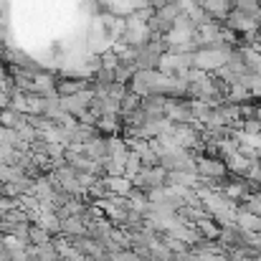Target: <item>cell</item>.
I'll list each match as a JSON object with an SVG mask.
<instances>
[{"label": "cell", "mask_w": 261, "mask_h": 261, "mask_svg": "<svg viewBox=\"0 0 261 261\" xmlns=\"http://www.w3.org/2000/svg\"><path fill=\"white\" fill-rule=\"evenodd\" d=\"M228 61H231V51H228L226 46H221V43H213V46H208V48H200V51L193 56V64H195L200 71H205V69H223Z\"/></svg>", "instance_id": "6da1fadb"}, {"label": "cell", "mask_w": 261, "mask_h": 261, "mask_svg": "<svg viewBox=\"0 0 261 261\" xmlns=\"http://www.w3.org/2000/svg\"><path fill=\"white\" fill-rule=\"evenodd\" d=\"M147 3H150L152 8H163V5H168L170 0H147Z\"/></svg>", "instance_id": "7a4b0ae2"}]
</instances>
